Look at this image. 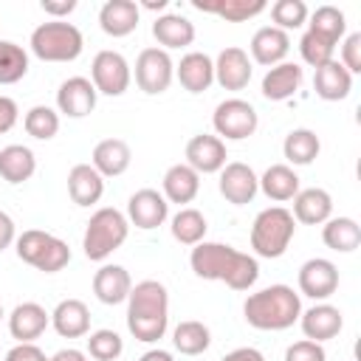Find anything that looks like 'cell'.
<instances>
[{"instance_id":"obj_1","label":"cell","mask_w":361,"mask_h":361,"mask_svg":"<svg viewBox=\"0 0 361 361\" xmlns=\"http://www.w3.org/2000/svg\"><path fill=\"white\" fill-rule=\"evenodd\" d=\"M189 265L200 279L226 282L231 290H248L259 279V262L257 257L237 251L226 243H197L192 245Z\"/></svg>"},{"instance_id":"obj_2","label":"cell","mask_w":361,"mask_h":361,"mask_svg":"<svg viewBox=\"0 0 361 361\" xmlns=\"http://www.w3.org/2000/svg\"><path fill=\"white\" fill-rule=\"evenodd\" d=\"M169 327V293L158 279L135 282L127 296V330L135 341L152 344Z\"/></svg>"},{"instance_id":"obj_3","label":"cell","mask_w":361,"mask_h":361,"mask_svg":"<svg viewBox=\"0 0 361 361\" xmlns=\"http://www.w3.org/2000/svg\"><path fill=\"white\" fill-rule=\"evenodd\" d=\"M243 313L257 330H288L302 316V299L290 285H268L245 299Z\"/></svg>"},{"instance_id":"obj_4","label":"cell","mask_w":361,"mask_h":361,"mask_svg":"<svg viewBox=\"0 0 361 361\" xmlns=\"http://www.w3.org/2000/svg\"><path fill=\"white\" fill-rule=\"evenodd\" d=\"M127 234H130L127 214H121L118 209H110V206L93 212L85 226V237H82L85 257L93 262H104L116 248L124 245Z\"/></svg>"},{"instance_id":"obj_5","label":"cell","mask_w":361,"mask_h":361,"mask_svg":"<svg viewBox=\"0 0 361 361\" xmlns=\"http://www.w3.org/2000/svg\"><path fill=\"white\" fill-rule=\"evenodd\" d=\"M293 231H296L293 214L288 209H282V206H268L254 217L251 248H254L257 257L276 259V257H282L288 251V245L293 240Z\"/></svg>"},{"instance_id":"obj_6","label":"cell","mask_w":361,"mask_h":361,"mask_svg":"<svg viewBox=\"0 0 361 361\" xmlns=\"http://www.w3.org/2000/svg\"><path fill=\"white\" fill-rule=\"evenodd\" d=\"M28 45H31V54L42 62H73L82 54L85 39L73 23L51 20V23H42L31 31Z\"/></svg>"},{"instance_id":"obj_7","label":"cell","mask_w":361,"mask_h":361,"mask_svg":"<svg viewBox=\"0 0 361 361\" xmlns=\"http://www.w3.org/2000/svg\"><path fill=\"white\" fill-rule=\"evenodd\" d=\"M17 257L23 262H28L31 268L42 271V274H56L71 262V248L65 240L39 231V228H28L23 231L17 240Z\"/></svg>"},{"instance_id":"obj_8","label":"cell","mask_w":361,"mask_h":361,"mask_svg":"<svg viewBox=\"0 0 361 361\" xmlns=\"http://www.w3.org/2000/svg\"><path fill=\"white\" fill-rule=\"evenodd\" d=\"M212 124L217 130V138L223 135L226 141H243V138L257 133L259 116H257L251 102H245V99H226V102H220L214 107Z\"/></svg>"},{"instance_id":"obj_9","label":"cell","mask_w":361,"mask_h":361,"mask_svg":"<svg viewBox=\"0 0 361 361\" xmlns=\"http://www.w3.org/2000/svg\"><path fill=\"white\" fill-rule=\"evenodd\" d=\"M175 79V62L169 56V51L164 48H144L135 59V85L147 93V96H158L164 90H169Z\"/></svg>"},{"instance_id":"obj_10","label":"cell","mask_w":361,"mask_h":361,"mask_svg":"<svg viewBox=\"0 0 361 361\" xmlns=\"http://www.w3.org/2000/svg\"><path fill=\"white\" fill-rule=\"evenodd\" d=\"M133 71L130 62L118 54V51H99L90 62V82L96 87V93L104 96H121L130 87Z\"/></svg>"},{"instance_id":"obj_11","label":"cell","mask_w":361,"mask_h":361,"mask_svg":"<svg viewBox=\"0 0 361 361\" xmlns=\"http://www.w3.org/2000/svg\"><path fill=\"white\" fill-rule=\"evenodd\" d=\"M169 217V203L158 189H138L127 200V223H133L141 231L164 226Z\"/></svg>"},{"instance_id":"obj_12","label":"cell","mask_w":361,"mask_h":361,"mask_svg":"<svg viewBox=\"0 0 361 361\" xmlns=\"http://www.w3.org/2000/svg\"><path fill=\"white\" fill-rule=\"evenodd\" d=\"M220 195L228 200V203H234V206H245V203H251L254 197H257V192H259V178H257V172L248 166V164H243V161H231V164H226L223 169H220Z\"/></svg>"},{"instance_id":"obj_13","label":"cell","mask_w":361,"mask_h":361,"mask_svg":"<svg viewBox=\"0 0 361 361\" xmlns=\"http://www.w3.org/2000/svg\"><path fill=\"white\" fill-rule=\"evenodd\" d=\"M226 141L209 133L192 135L186 144V164L197 172V175H212L220 172L226 166Z\"/></svg>"},{"instance_id":"obj_14","label":"cell","mask_w":361,"mask_h":361,"mask_svg":"<svg viewBox=\"0 0 361 361\" xmlns=\"http://www.w3.org/2000/svg\"><path fill=\"white\" fill-rule=\"evenodd\" d=\"M336 288H338V268L330 259L313 257L299 268V293L310 299H327L336 293Z\"/></svg>"},{"instance_id":"obj_15","label":"cell","mask_w":361,"mask_h":361,"mask_svg":"<svg viewBox=\"0 0 361 361\" xmlns=\"http://www.w3.org/2000/svg\"><path fill=\"white\" fill-rule=\"evenodd\" d=\"M96 96H99V93H96V87H93L90 79H85V76H71V79H65V82L59 85V90H56V107H59V113H65L68 118H82V116L93 113Z\"/></svg>"},{"instance_id":"obj_16","label":"cell","mask_w":361,"mask_h":361,"mask_svg":"<svg viewBox=\"0 0 361 361\" xmlns=\"http://www.w3.org/2000/svg\"><path fill=\"white\" fill-rule=\"evenodd\" d=\"M214 82L226 90H243L251 82V59L243 48L228 45L214 59Z\"/></svg>"},{"instance_id":"obj_17","label":"cell","mask_w":361,"mask_h":361,"mask_svg":"<svg viewBox=\"0 0 361 361\" xmlns=\"http://www.w3.org/2000/svg\"><path fill=\"white\" fill-rule=\"evenodd\" d=\"M48 324H51V313L37 302H23L8 313V330L20 344H34Z\"/></svg>"},{"instance_id":"obj_18","label":"cell","mask_w":361,"mask_h":361,"mask_svg":"<svg viewBox=\"0 0 361 361\" xmlns=\"http://www.w3.org/2000/svg\"><path fill=\"white\" fill-rule=\"evenodd\" d=\"M299 324H302V333L305 338L310 341H327V338H336L344 327V319H341V310L322 302V305H313L307 310H302L299 316Z\"/></svg>"},{"instance_id":"obj_19","label":"cell","mask_w":361,"mask_h":361,"mask_svg":"<svg viewBox=\"0 0 361 361\" xmlns=\"http://www.w3.org/2000/svg\"><path fill=\"white\" fill-rule=\"evenodd\" d=\"M175 76L183 85V90L189 93H203L212 87L214 82V59L203 51H189L186 56H180V62L175 65Z\"/></svg>"},{"instance_id":"obj_20","label":"cell","mask_w":361,"mask_h":361,"mask_svg":"<svg viewBox=\"0 0 361 361\" xmlns=\"http://www.w3.org/2000/svg\"><path fill=\"white\" fill-rule=\"evenodd\" d=\"M130 161H133V152H130V144L121 141V138H104L93 147V158H90V166L102 175V178H118L130 169Z\"/></svg>"},{"instance_id":"obj_21","label":"cell","mask_w":361,"mask_h":361,"mask_svg":"<svg viewBox=\"0 0 361 361\" xmlns=\"http://www.w3.org/2000/svg\"><path fill=\"white\" fill-rule=\"evenodd\" d=\"M293 220L296 223H305V226H322L330 220L333 214V197L330 192L319 189V186H310V189H299L296 197H293Z\"/></svg>"},{"instance_id":"obj_22","label":"cell","mask_w":361,"mask_h":361,"mask_svg":"<svg viewBox=\"0 0 361 361\" xmlns=\"http://www.w3.org/2000/svg\"><path fill=\"white\" fill-rule=\"evenodd\" d=\"M133 290V279L124 265H102L93 274V293L102 305H121Z\"/></svg>"},{"instance_id":"obj_23","label":"cell","mask_w":361,"mask_h":361,"mask_svg":"<svg viewBox=\"0 0 361 361\" xmlns=\"http://www.w3.org/2000/svg\"><path fill=\"white\" fill-rule=\"evenodd\" d=\"M141 8L133 0H107L99 11V25L107 37H127L138 28Z\"/></svg>"},{"instance_id":"obj_24","label":"cell","mask_w":361,"mask_h":361,"mask_svg":"<svg viewBox=\"0 0 361 361\" xmlns=\"http://www.w3.org/2000/svg\"><path fill=\"white\" fill-rule=\"evenodd\" d=\"M313 90L324 102H341L353 90V73L338 59H330L327 65L316 68V73H313Z\"/></svg>"},{"instance_id":"obj_25","label":"cell","mask_w":361,"mask_h":361,"mask_svg":"<svg viewBox=\"0 0 361 361\" xmlns=\"http://www.w3.org/2000/svg\"><path fill=\"white\" fill-rule=\"evenodd\" d=\"M51 324L62 338H82L90 333V310L82 299H62L51 313Z\"/></svg>"},{"instance_id":"obj_26","label":"cell","mask_w":361,"mask_h":361,"mask_svg":"<svg viewBox=\"0 0 361 361\" xmlns=\"http://www.w3.org/2000/svg\"><path fill=\"white\" fill-rule=\"evenodd\" d=\"M248 48H251V59H254V62L274 68V65L285 62V56H288V51H290V37H288L285 31L274 28V25H262V28L251 37V45H248Z\"/></svg>"},{"instance_id":"obj_27","label":"cell","mask_w":361,"mask_h":361,"mask_svg":"<svg viewBox=\"0 0 361 361\" xmlns=\"http://www.w3.org/2000/svg\"><path fill=\"white\" fill-rule=\"evenodd\" d=\"M161 183H164L161 195L166 197V203H178V206L192 203L197 197V192H200V175L189 164H172L164 172Z\"/></svg>"},{"instance_id":"obj_28","label":"cell","mask_w":361,"mask_h":361,"mask_svg":"<svg viewBox=\"0 0 361 361\" xmlns=\"http://www.w3.org/2000/svg\"><path fill=\"white\" fill-rule=\"evenodd\" d=\"M68 195L76 206H93L104 195V178L90 164H76L68 172Z\"/></svg>"},{"instance_id":"obj_29","label":"cell","mask_w":361,"mask_h":361,"mask_svg":"<svg viewBox=\"0 0 361 361\" xmlns=\"http://www.w3.org/2000/svg\"><path fill=\"white\" fill-rule=\"evenodd\" d=\"M299 85H302V68L296 62H279L268 68V73L262 76V96L268 102H285L299 90Z\"/></svg>"},{"instance_id":"obj_30","label":"cell","mask_w":361,"mask_h":361,"mask_svg":"<svg viewBox=\"0 0 361 361\" xmlns=\"http://www.w3.org/2000/svg\"><path fill=\"white\" fill-rule=\"evenodd\" d=\"M192 6L197 11L217 14L228 23H245V20H251L268 8L265 0H192Z\"/></svg>"},{"instance_id":"obj_31","label":"cell","mask_w":361,"mask_h":361,"mask_svg":"<svg viewBox=\"0 0 361 361\" xmlns=\"http://www.w3.org/2000/svg\"><path fill=\"white\" fill-rule=\"evenodd\" d=\"M259 189L268 200H276V203H285V200H293L296 192H299V175L293 172V166L288 164H274L262 172L259 178Z\"/></svg>"},{"instance_id":"obj_32","label":"cell","mask_w":361,"mask_h":361,"mask_svg":"<svg viewBox=\"0 0 361 361\" xmlns=\"http://www.w3.org/2000/svg\"><path fill=\"white\" fill-rule=\"evenodd\" d=\"M37 172V158L23 144H8L0 149V178L6 183H25Z\"/></svg>"},{"instance_id":"obj_33","label":"cell","mask_w":361,"mask_h":361,"mask_svg":"<svg viewBox=\"0 0 361 361\" xmlns=\"http://www.w3.org/2000/svg\"><path fill=\"white\" fill-rule=\"evenodd\" d=\"M152 37L166 48H186L195 42V25L183 14H161L152 23Z\"/></svg>"},{"instance_id":"obj_34","label":"cell","mask_w":361,"mask_h":361,"mask_svg":"<svg viewBox=\"0 0 361 361\" xmlns=\"http://www.w3.org/2000/svg\"><path fill=\"white\" fill-rule=\"evenodd\" d=\"M319 149H322V141H319V135H316L313 130H307V127L290 130V133L285 135V141H282V155H285L288 164H293V166H307V164H313L316 155H319Z\"/></svg>"},{"instance_id":"obj_35","label":"cell","mask_w":361,"mask_h":361,"mask_svg":"<svg viewBox=\"0 0 361 361\" xmlns=\"http://www.w3.org/2000/svg\"><path fill=\"white\" fill-rule=\"evenodd\" d=\"M322 240H324L327 248L350 254L361 245V226L353 217H330L322 226Z\"/></svg>"},{"instance_id":"obj_36","label":"cell","mask_w":361,"mask_h":361,"mask_svg":"<svg viewBox=\"0 0 361 361\" xmlns=\"http://www.w3.org/2000/svg\"><path fill=\"white\" fill-rule=\"evenodd\" d=\"M172 344L180 355H200L209 350L212 344V333L203 322H195V319H186L180 322L175 330H172Z\"/></svg>"},{"instance_id":"obj_37","label":"cell","mask_w":361,"mask_h":361,"mask_svg":"<svg viewBox=\"0 0 361 361\" xmlns=\"http://www.w3.org/2000/svg\"><path fill=\"white\" fill-rule=\"evenodd\" d=\"M172 237L180 243V245H197V243H203V237H206V217L197 212V209H180L175 217H172Z\"/></svg>"},{"instance_id":"obj_38","label":"cell","mask_w":361,"mask_h":361,"mask_svg":"<svg viewBox=\"0 0 361 361\" xmlns=\"http://www.w3.org/2000/svg\"><path fill=\"white\" fill-rule=\"evenodd\" d=\"M307 31H313V34H319V37H324V39H330V42L336 45V42L344 37V31H347V17H344V11L336 8V6H319V8L310 14Z\"/></svg>"},{"instance_id":"obj_39","label":"cell","mask_w":361,"mask_h":361,"mask_svg":"<svg viewBox=\"0 0 361 361\" xmlns=\"http://www.w3.org/2000/svg\"><path fill=\"white\" fill-rule=\"evenodd\" d=\"M28 73V54L11 39H0V85H14Z\"/></svg>"},{"instance_id":"obj_40","label":"cell","mask_w":361,"mask_h":361,"mask_svg":"<svg viewBox=\"0 0 361 361\" xmlns=\"http://www.w3.org/2000/svg\"><path fill=\"white\" fill-rule=\"evenodd\" d=\"M23 127H25V133H28L31 138H37V141H51V138L59 133V113H56L54 107H48V104H34V107L25 113Z\"/></svg>"},{"instance_id":"obj_41","label":"cell","mask_w":361,"mask_h":361,"mask_svg":"<svg viewBox=\"0 0 361 361\" xmlns=\"http://www.w3.org/2000/svg\"><path fill=\"white\" fill-rule=\"evenodd\" d=\"M271 20H274V28L288 34L290 28H302L307 23V6L305 0H276L271 6Z\"/></svg>"},{"instance_id":"obj_42","label":"cell","mask_w":361,"mask_h":361,"mask_svg":"<svg viewBox=\"0 0 361 361\" xmlns=\"http://www.w3.org/2000/svg\"><path fill=\"white\" fill-rule=\"evenodd\" d=\"M124 353V341L116 330H93L87 336V355L96 361H116Z\"/></svg>"},{"instance_id":"obj_43","label":"cell","mask_w":361,"mask_h":361,"mask_svg":"<svg viewBox=\"0 0 361 361\" xmlns=\"http://www.w3.org/2000/svg\"><path fill=\"white\" fill-rule=\"evenodd\" d=\"M333 51H336V45H333L330 39L313 34V31H305L302 39H299V54H302V59H305L310 68L327 65V62L333 59Z\"/></svg>"},{"instance_id":"obj_44","label":"cell","mask_w":361,"mask_h":361,"mask_svg":"<svg viewBox=\"0 0 361 361\" xmlns=\"http://www.w3.org/2000/svg\"><path fill=\"white\" fill-rule=\"evenodd\" d=\"M285 361H327V353L319 341L302 338V341H296L285 350Z\"/></svg>"},{"instance_id":"obj_45","label":"cell","mask_w":361,"mask_h":361,"mask_svg":"<svg viewBox=\"0 0 361 361\" xmlns=\"http://www.w3.org/2000/svg\"><path fill=\"white\" fill-rule=\"evenodd\" d=\"M350 73H361V34H350L341 45V59H338Z\"/></svg>"},{"instance_id":"obj_46","label":"cell","mask_w":361,"mask_h":361,"mask_svg":"<svg viewBox=\"0 0 361 361\" xmlns=\"http://www.w3.org/2000/svg\"><path fill=\"white\" fill-rule=\"evenodd\" d=\"M3 361H45V353L37 344H17L6 353Z\"/></svg>"},{"instance_id":"obj_47","label":"cell","mask_w":361,"mask_h":361,"mask_svg":"<svg viewBox=\"0 0 361 361\" xmlns=\"http://www.w3.org/2000/svg\"><path fill=\"white\" fill-rule=\"evenodd\" d=\"M17 116H20L17 102L8 96H0V133H8L17 124Z\"/></svg>"},{"instance_id":"obj_48","label":"cell","mask_w":361,"mask_h":361,"mask_svg":"<svg viewBox=\"0 0 361 361\" xmlns=\"http://www.w3.org/2000/svg\"><path fill=\"white\" fill-rule=\"evenodd\" d=\"M17 240V228H14V220L11 214L0 212V251H6L11 243Z\"/></svg>"},{"instance_id":"obj_49","label":"cell","mask_w":361,"mask_h":361,"mask_svg":"<svg viewBox=\"0 0 361 361\" xmlns=\"http://www.w3.org/2000/svg\"><path fill=\"white\" fill-rule=\"evenodd\" d=\"M39 6H42V11H45V14H51V17H56V20H59V17H68V14L76 8V0H62V3L42 0Z\"/></svg>"},{"instance_id":"obj_50","label":"cell","mask_w":361,"mask_h":361,"mask_svg":"<svg viewBox=\"0 0 361 361\" xmlns=\"http://www.w3.org/2000/svg\"><path fill=\"white\" fill-rule=\"evenodd\" d=\"M220 361H265V355L257 347H237L228 355H223Z\"/></svg>"},{"instance_id":"obj_51","label":"cell","mask_w":361,"mask_h":361,"mask_svg":"<svg viewBox=\"0 0 361 361\" xmlns=\"http://www.w3.org/2000/svg\"><path fill=\"white\" fill-rule=\"evenodd\" d=\"M51 361H87V355L82 353V350H73V347H68V350H59Z\"/></svg>"},{"instance_id":"obj_52","label":"cell","mask_w":361,"mask_h":361,"mask_svg":"<svg viewBox=\"0 0 361 361\" xmlns=\"http://www.w3.org/2000/svg\"><path fill=\"white\" fill-rule=\"evenodd\" d=\"M138 361H175L172 358V353H166V350H161V347H155V350H147Z\"/></svg>"},{"instance_id":"obj_53","label":"cell","mask_w":361,"mask_h":361,"mask_svg":"<svg viewBox=\"0 0 361 361\" xmlns=\"http://www.w3.org/2000/svg\"><path fill=\"white\" fill-rule=\"evenodd\" d=\"M144 8H152V11H161V8H166V0H158V3H155V0H147V3H144Z\"/></svg>"},{"instance_id":"obj_54","label":"cell","mask_w":361,"mask_h":361,"mask_svg":"<svg viewBox=\"0 0 361 361\" xmlns=\"http://www.w3.org/2000/svg\"><path fill=\"white\" fill-rule=\"evenodd\" d=\"M0 319H3V305H0Z\"/></svg>"},{"instance_id":"obj_55","label":"cell","mask_w":361,"mask_h":361,"mask_svg":"<svg viewBox=\"0 0 361 361\" xmlns=\"http://www.w3.org/2000/svg\"><path fill=\"white\" fill-rule=\"evenodd\" d=\"M45 361H51V358H45Z\"/></svg>"}]
</instances>
